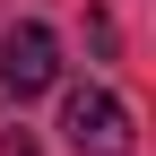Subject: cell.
<instances>
[{"instance_id": "6da1fadb", "label": "cell", "mask_w": 156, "mask_h": 156, "mask_svg": "<svg viewBox=\"0 0 156 156\" xmlns=\"http://www.w3.org/2000/svg\"><path fill=\"white\" fill-rule=\"evenodd\" d=\"M61 139L78 156H139V130H130V104L113 87H69L61 95Z\"/></svg>"}, {"instance_id": "7a4b0ae2", "label": "cell", "mask_w": 156, "mask_h": 156, "mask_svg": "<svg viewBox=\"0 0 156 156\" xmlns=\"http://www.w3.org/2000/svg\"><path fill=\"white\" fill-rule=\"evenodd\" d=\"M52 78H61V44H52L44 17H17V26H0V87L26 104V95H44Z\"/></svg>"}]
</instances>
